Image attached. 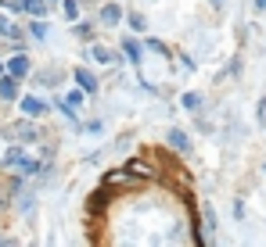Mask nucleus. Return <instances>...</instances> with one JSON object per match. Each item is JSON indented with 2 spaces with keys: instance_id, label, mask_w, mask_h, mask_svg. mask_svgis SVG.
I'll list each match as a JSON object with an SVG mask.
<instances>
[{
  "instance_id": "f257e3e1",
  "label": "nucleus",
  "mask_w": 266,
  "mask_h": 247,
  "mask_svg": "<svg viewBox=\"0 0 266 247\" xmlns=\"http://www.w3.org/2000/svg\"><path fill=\"white\" fill-rule=\"evenodd\" d=\"M75 79H80V86H83L87 93H94V90H97V79H94L87 68H75Z\"/></svg>"
},
{
  "instance_id": "f03ea898",
  "label": "nucleus",
  "mask_w": 266,
  "mask_h": 247,
  "mask_svg": "<svg viewBox=\"0 0 266 247\" xmlns=\"http://www.w3.org/2000/svg\"><path fill=\"white\" fill-rule=\"evenodd\" d=\"M22 111H25V115H44L47 104H44V101H36V97H25V101H22Z\"/></svg>"
},
{
  "instance_id": "7ed1b4c3",
  "label": "nucleus",
  "mask_w": 266,
  "mask_h": 247,
  "mask_svg": "<svg viewBox=\"0 0 266 247\" xmlns=\"http://www.w3.org/2000/svg\"><path fill=\"white\" fill-rule=\"evenodd\" d=\"M8 68H11V75H25V72H29V58H22V54H18V58H11V65H8Z\"/></svg>"
},
{
  "instance_id": "20e7f679",
  "label": "nucleus",
  "mask_w": 266,
  "mask_h": 247,
  "mask_svg": "<svg viewBox=\"0 0 266 247\" xmlns=\"http://www.w3.org/2000/svg\"><path fill=\"white\" fill-rule=\"evenodd\" d=\"M22 8H25L29 15H44V11H47V4H44V0H22Z\"/></svg>"
},
{
  "instance_id": "39448f33",
  "label": "nucleus",
  "mask_w": 266,
  "mask_h": 247,
  "mask_svg": "<svg viewBox=\"0 0 266 247\" xmlns=\"http://www.w3.org/2000/svg\"><path fill=\"white\" fill-rule=\"evenodd\" d=\"M169 143H173L176 151H191V143H187V136H183V133H176V129L169 133Z\"/></svg>"
},
{
  "instance_id": "423d86ee",
  "label": "nucleus",
  "mask_w": 266,
  "mask_h": 247,
  "mask_svg": "<svg viewBox=\"0 0 266 247\" xmlns=\"http://www.w3.org/2000/svg\"><path fill=\"white\" fill-rule=\"evenodd\" d=\"M0 93H4L8 101H11V97H18V86H15V79H0Z\"/></svg>"
},
{
  "instance_id": "0eeeda50",
  "label": "nucleus",
  "mask_w": 266,
  "mask_h": 247,
  "mask_svg": "<svg viewBox=\"0 0 266 247\" xmlns=\"http://www.w3.org/2000/svg\"><path fill=\"white\" fill-rule=\"evenodd\" d=\"M123 51H126V58H130V61H140V47L133 43V39H123Z\"/></svg>"
},
{
  "instance_id": "6e6552de",
  "label": "nucleus",
  "mask_w": 266,
  "mask_h": 247,
  "mask_svg": "<svg viewBox=\"0 0 266 247\" xmlns=\"http://www.w3.org/2000/svg\"><path fill=\"white\" fill-rule=\"evenodd\" d=\"M101 18H104L108 25H116V22H119V8H104V15H101Z\"/></svg>"
},
{
  "instance_id": "1a4fd4ad",
  "label": "nucleus",
  "mask_w": 266,
  "mask_h": 247,
  "mask_svg": "<svg viewBox=\"0 0 266 247\" xmlns=\"http://www.w3.org/2000/svg\"><path fill=\"white\" fill-rule=\"evenodd\" d=\"M198 104H202L198 93H183V108H198Z\"/></svg>"
},
{
  "instance_id": "9d476101",
  "label": "nucleus",
  "mask_w": 266,
  "mask_h": 247,
  "mask_svg": "<svg viewBox=\"0 0 266 247\" xmlns=\"http://www.w3.org/2000/svg\"><path fill=\"white\" fill-rule=\"evenodd\" d=\"M65 15L75 18V15H80V4H75V0H65Z\"/></svg>"
},
{
  "instance_id": "9b49d317",
  "label": "nucleus",
  "mask_w": 266,
  "mask_h": 247,
  "mask_svg": "<svg viewBox=\"0 0 266 247\" xmlns=\"http://www.w3.org/2000/svg\"><path fill=\"white\" fill-rule=\"evenodd\" d=\"M32 36H36V39H44V36H47V25H44V22H36V25H32Z\"/></svg>"
},
{
  "instance_id": "f8f14e48",
  "label": "nucleus",
  "mask_w": 266,
  "mask_h": 247,
  "mask_svg": "<svg viewBox=\"0 0 266 247\" xmlns=\"http://www.w3.org/2000/svg\"><path fill=\"white\" fill-rule=\"evenodd\" d=\"M94 54H97V58H101V61H104V65H111V54H108V51H104V47H97V51H94Z\"/></svg>"
},
{
  "instance_id": "ddd939ff",
  "label": "nucleus",
  "mask_w": 266,
  "mask_h": 247,
  "mask_svg": "<svg viewBox=\"0 0 266 247\" xmlns=\"http://www.w3.org/2000/svg\"><path fill=\"white\" fill-rule=\"evenodd\" d=\"M255 8H259V11H262V8H266V0H255Z\"/></svg>"
}]
</instances>
